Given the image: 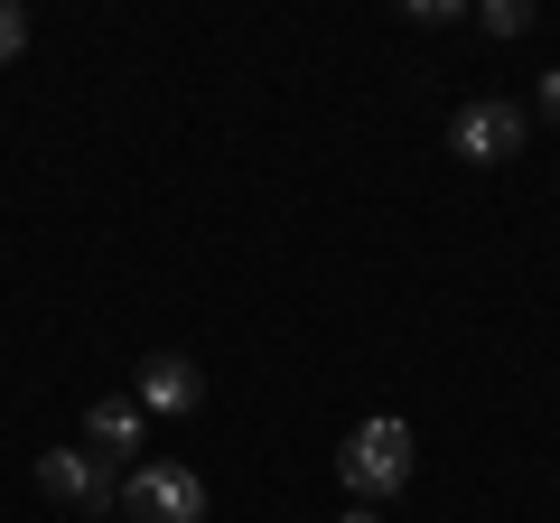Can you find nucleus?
Masks as SVG:
<instances>
[{
  "instance_id": "nucleus-1",
  "label": "nucleus",
  "mask_w": 560,
  "mask_h": 523,
  "mask_svg": "<svg viewBox=\"0 0 560 523\" xmlns=\"http://www.w3.org/2000/svg\"><path fill=\"white\" fill-rule=\"evenodd\" d=\"M121 514H131V523H206V477L187 458H131V477H121Z\"/></svg>"
},
{
  "instance_id": "nucleus-2",
  "label": "nucleus",
  "mask_w": 560,
  "mask_h": 523,
  "mask_svg": "<svg viewBox=\"0 0 560 523\" xmlns=\"http://www.w3.org/2000/svg\"><path fill=\"white\" fill-rule=\"evenodd\" d=\"M346 496H401L411 486V430L401 421H355V440L337 449Z\"/></svg>"
},
{
  "instance_id": "nucleus-3",
  "label": "nucleus",
  "mask_w": 560,
  "mask_h": 523,
  "mask_svg": "<svg viewBox=\"0 0 560 523\" xmlns=\"http://www.w3.org/2000/svg\"><path fill=\"white\" fill-rule=\"evenodd\" d=\"M523 131H533V113L523 103H458V121H448V150H458L467 168H495V160H514L523 150Z\"/></svg>"
},
{
  "instance_id": "nucleus-4",
  "label": "nucleus",
  "mask_w": 560,
  "mask_h": 523,
  "mask_svg": "<svg viewBox=\"0 0 560 523\" xmlns=\"http://www.w3.org/2000/svg\"><path fill=\"white\" fill-rule=\"evenodd\" d=\"M38 496L75 504V514H113V504H121V477L94 458V449H47V458H38Z\"/></svg>"
},
{
  "instance_id": "nucleus-5",
  "label": "nucleus",
  "mask_w": 560,
  "mask_h": 523,
  "mask_svg": "<svg viewBox=\"0 0 560 523\" xmlns=\"http://www.w3.org/2000/svg\"><path fill=\"white\" fill-rule=\"evenodd\" d=\"M131 403L150 411V421H187V411L206 403V374L187 356H150V364H140V383H131Z\"/></svg>"
},
{
  "instance_id": "nucleus-6",
  "label": "nucleus",
  "mask_w": 560,
  "mask_h": 523,
  "mask_svg": "<svg viewBox=\"0 0 560 523\" xmlns=\"http://www.w3.org/2000/svg\"><path fill=\"white\" fill-rule=\"evenodd\" d=\"M84 449H94L103 467H113V458H131V449H150V411H140L131 393H103V403L84 411Z\"/></svg>"
},
{
  "instance_id": "nucleus-7",
  "label": "nucleus",
  "mask_w": 560,
  "mask_h": 523,
  "mask_svg": "<svg viewBox=\"0 0 560 523\" xmlns=\"http://www.w3.org/2000/svg\"><path fill=\"white\" fill-rule=\"evenodd\" d=\"M477 28H486V38H523V28H533V0H486Z\"/></svg>"
},
{
  "instance_id": "nucleus-8",
  "label": "nucleus",
  "mask_w": 560,
  "mask_h": 523,
  "mask_svg": "<svg viewBox=\"0 0 560 523\" xmlns=\"http://www.w3.org/2000/svg\"><path fill=\"white\" fill-rule=\"evenodd\" d=\"M20 47H28V10H20V0H0V66L20 57Z\"/></svg>"
},
{
  "instance_id": "nucleus-9",
  "label": "nucleus",
  "mask_w": 560,
  "mask_h": 523,
  "mask_svg": "<svg viewBox=\"0 0 560 523\" xmlns=\"http://www.w3.org/2000/svg\"><path fill=\"white\" fill-rule=\"evenodd\" d=\"M533 103H541V121H560V66L541 75V94H533Z\"/></svg>"
},
{
  "instance_id": "nucleus-10",
  "label": "nucleus",
  "mask_w": 560,
  "mask_h": 523,
  "mask_svg": "<svg viewBox=\"0 0 560 523\" xmlns=\"http://www.w3.org/2000/svg\"><path fill=\"white\" fill-rule=\"evenodd\" d=\"M346 523H383V514H346Z\"/></svg>"
}]
</instances>
